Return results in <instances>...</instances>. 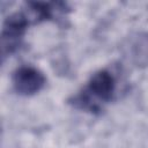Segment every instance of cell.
Segmentation results:
<instances>
[{"mask_svg":"<svg viewBox=\"0 0 148 148\" xmlns=\"http://www.w3.org/2000/svg\"><path fill=\"white\" fill-rule=\"evenodd\" d=\"M45 82L46 79L44 74L32 66H22L13 74L14 89L17 94L23 96H31L40 91Z\"/></svg>","mask_w":148,"mask_h":148,"instance_id":"3","label":"cell"},{"mask_svg":"<svg viewBox=\"0 0 148 148\" xmlns=\"http://www.w3.org/2000/svg\"><path fill=\"white\" fill-rule=\"evenodd\" d=\"M116 90V81L113 75L102 69L92 74L86 89L74 97L73 104L82 110L89 112H97L101 110L102 103H108L113 98Z\"/></svg>","mask_w":148,"mask_h":148,"instance_id":"1","label":"cell"},{"mask_svg":"<svg viewBox=\"0 0 148 148\" xmlns=\"http://www.w3.org/2000/svg\"><path fill=\"white\" fill-rule=\"evenodd\" d=\"M29 22L23 13H15L8 16L1 31V54L2 59L13 54L22 44Z\"/></svg>","mask_w":148,"mask_h":148,"instance_id":"2","label":"cell"}]
</instances>
